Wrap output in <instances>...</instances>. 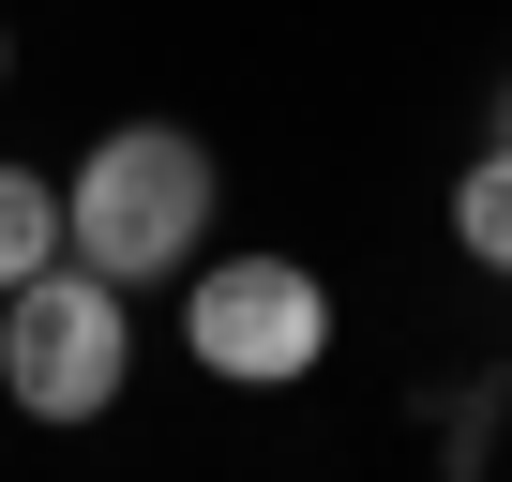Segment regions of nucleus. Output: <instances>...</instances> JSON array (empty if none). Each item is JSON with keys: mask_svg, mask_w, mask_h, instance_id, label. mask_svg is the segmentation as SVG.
Masks as SVG:
<instances>
[{"mask_svg": "<svg viewBox=\"0 0 512 482\" xmlns=\"http://www.w3.org/2000/svg\"><path fill=\"white\" fill-rule=\"evenodd\" d=\"M136 377V317H121V272L91 257H46L31 287H0V392L31 422H106Z\"/></svg>", "mask_w": 512, "mask_h": 482, "instance_id": "2", "label": "nucleus"}, {"mask_svg": "<svg viewBox=\"0 0 512 482\" xmlns=\"http://www.w3.org/2000/svg\"><path fill=\"white\" fill-rule=\"evenodd\" d=\"M181 347H196V377H226V392H302V377L332 362V287H317L302 257H196Z\"/></svg>", "mask_w": 512, "mask_h": 482, "instance_id": "3", "label": "nucleus"}, {"mask_svg": "<svg viewBox=\"0 0 512 482\" xmlns=\"http://www.w3.org/2000/svg\"><path fill=\"white\" fill-rule=\"evenodd\" d=\"M0 76H16V31H0Z\"/></svg>", "mask_w": 512, "mask_h": 482, "instance_id": "6", "label": "nucleus"}, {"mask_svg": "<svg viewBox=\"0 0 512 482\" xmlns=\"http://www.w3.org/2000/svg\"><path fill=\"white\" fill-rule=\"evenodd\" d=\"M497 136H512V106H497Z\"/></svg>", "mask_w": 512, "mask_h": 482, "instance_id": "7", "label": "nucleus"}, {"mask_svg": "<svg viewBox=\"0 0 512 482\" xmlns=\"http://www.w3.org/2000/svg\"><path fill=\"white\" fill-rule=\"evenodd\" d=\"M61 241L91 272L151 287V272H196V241H211V151L181 121H121L91 136V166L61 181Z\"/></svg>", "mask_w": 512, "mask_h": 482, "instance_id": "1", "label": "nucleus"}, {"mask_svg": "<svg viewBox=\"0 0 512 482\" xmlns=\"http://www.w3.org/2000/svg\"><path fill=\"white\" fill-rule=\"evenodd\" d=\"M452 241H467L482 272H512V136H497V151L452 181Z\"/></svg>", "mask_w": 512, "mask_h": 482, "instance_id": "5", "label": "nucleus"}, {"mask_svg": "<svg viewBox=\"0 0 512 482\" xmlns=\"http://www.w3.org/2000/svg\"><path fill=\"white\" fill-rule=\"evenodd\" d=\"M46 257H76V241H61V181H31V166H0V287H31Z\"/></svg>", "mask_w": 512, "mask_h": 482, "instance_id": "4", "label": "nucleus"}]
</instances>
